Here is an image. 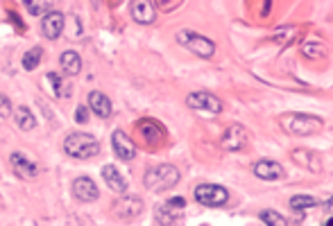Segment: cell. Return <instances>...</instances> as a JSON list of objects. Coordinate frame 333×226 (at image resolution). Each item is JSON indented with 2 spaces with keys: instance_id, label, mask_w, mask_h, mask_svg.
Here are the masks:
<instances>
[{
  "instance_id": "cell-10",
  "label": "cell",
  "mask_w": 333,
  "mask_h": 226,
  "mask_svg": "<svg viewBox=\"0 0 333 226\" xmlns=\"http://www.w3.org/2000/svg\"><path fill=\"white\" fill-rule=\"evenodd\" d=\"M111 145H114V152L120 161H131L136 156V145L129 140V136L123 134V131H114L111 134Z\"/></svg>"
},
{
  "instance_id": "cell-28",
  "label": "cell",
  "mask_w": 333,
  "mask_h": 226,
  "mask_svg": "<svg viewBox=\"0 0 333 226\" xmlns=\"http://www.w3.org/2000/svg\"><path fill=\"white\" fill-rule=\"evenodd\" d=\"M9 113H12V102H9L7 95L0 93V118H7Z\"/></svg>"
},
{
  "instance_id": "cell-26",
  "label": "cell",
  "mask_w": 333,
  "mask_h": 226,
  "mask_svg": "<svg viewBox=\"0 0 333 226\" xmlns=\"http://www.w3.org/2000/svg\"><path fill=\"white\" fill-rule=\"evenodd\" d=\"M301 52L313 59V57H320L322 52H324V48H322V43H317V41H306V43L301 45Z\"/></svg>"
},
{
  "instance_id": "cell-27",
  "label": "cell",
  "mask_w": 333,
  "mask_h": 226,
  "mask_svg": "<svg viewBox=\"0 0 333 226\" xmlns=\"http://www.w3.org/2000/svg\"><path fill=\"white\" fill-rule=\"evenodd\" d=\"M46 80L52 84V95H61V88H63L61 77L57 75V72H48V75H46Z\"/></svg>"
},
{
  "instance_id": "cell-2",
  "label": "cell",
  "mask_w": 333,
  "mask_h": 226,
  "mask_svg": "<svg viewBox=\"0 0 333 226\" xmlns=\"http://www.w3.org/2000/svg\"><path fill=\"white\" fill-rule=\"evenodd\" d=\"M63 152H66L68 156H73V159H77V161H88V159H93V156H98L100 143L93 138L91 134L75 131V134L66 136V140H63Z\"/></svg>"
},
{
  "instance_id": "cell-11",
  "label": "cell",
  "mask_w": 333,
  "mask_h": 226,
  "mask_svg": "<svg viewBox=\"0 0 333 226\" xmlns=\"http://www.w3.org/2000/svg\"><path fill=\"white\" fill-rule=\"evenodd\" d=\"M73 194H75V199H79V202H95V199L100 197V190L93 183V179L79 177V179H75V183H73Z\"/></svg>"
},
{
  "instance_id": "cell-16",
  "label": "cell",
  "mask_w": 333,
  "mask_h": 226,
  "mask_svg": "<svg viewBox=\"0 0 333 226\" xmlns=\"http://www.w3.org/2000/svg\"><path fill=\"white\" fill-rule=\"evenodd\" d=\"M102 179L107 181V186L111 188L114 192H125L127 190V179L116 170L114 165H104L102 167Z\"/></svg>"
},
{
  "instance_id": "cell-9",
  "label": "cell",
  "mask_w": 333,
  "mask_h": 226,
  "mask_svg": "<svg viewBox=\"0 0 333 226\" xmlns=\"http://www.w3.org/2000/svg\"><path fill=\"white\" fill-rule=\"evenodd\" d=\"M63 28H66V16H63L61 12H48L43 20H41V32L50 41L59 39L63 34Z\"/></svg>"
},
{
  "instance_id": "cell-4",
  "label": "cell",
  "mask_w": 333,
  "mask_h": 226,
  "mask_svg": "<svg viewBox=\"0 0 333 226\" xmlns=\"http://www.w3.org/2000/svg\"><path fill=\"white\" fill-rule=\"evenodd\" d=\"M177 43L184 45L186 50H190L193 55L202 57V59H211L215 55V43L206 36L197 34V32H190V30H182L177 34Z\"/></svg>"
},
{
  "instance_id": "cell-20",
  "label": "cell",
  "mask_w": 333,
  "mask_h": 226,
  "mask_svg": "<svg viewBox=\"0 0 333 226\" xmlns=\"http://www.w3.org/2000/svg\"><path fill=\"white\" fill-rule=\"evenodd\" d=\"M120 217H136V215L143 210V204L139 197H125L118 202V206H116Z\"/></svg>"
},
{
  "instance_id": "cell-21",
  "label": "cell",
  "mask_w": 333,
  "mask_h": 226,
  "mask_svg": "<svg viewBox=\"0 0 333 226\" xmlns=\"http://www.w3.org/2000/svg\"><path fill=\"white\" fill-rule=\"evenodd\" d=\"M14 118H16V124H18L23 131H30V129L36 127V118L32 115V111L28 107H18V109H16Z\"/></svg>"
},
{
  "instance_id": "cell-5",
  "label": "cell",
  "mask_w": 333,
  "mask_h": 226,
  "mask_svg": "<svg viewBox=\"0 0 333 226\" xmlns=\"http://www.w3.org/2000/svg\"><path fill=\"white\" fill-rule=\"evenodd\" d=\"M195 199H197L202 206L218 208L229 202V192H227V188L215 186V183H199V186L195 188Z\"/></svg>"
},
{
  "instance_id": "cell-24",
  "label": "cell",
  "mask_w": 333,
  "mask_h": 226,
  "mask_svg": "<svg viewBox=\"0 0 333 226\" xmlns=\"http://www.w3.org/2000/svg\"><path fill=\"white\" fill-rule=\"evenodd\" d=\"M41 55H43V50L41 48H30L28 52H25L23 55V68L25 70H34V68L41 64Z\"/></svg>"
},
{
  "instance_id": "cell-22",
  "label": "cell",
  "mask_w": 333,
  "mask_h": 226,
  "mask_svg": "<svg viewBox=\"0 0 333 226\" xmlns=\"http://www.w3.org/2000/svg\"><path fill=\"white\" fill-rule=\"evenodd\" d=\"M25 9L32 14V16H41V14H48L52 7V0H23Z\"/></svg>"
},
{
  "instance_id": "cell-19",
  "label": "cell",
  "mask_w": 333,
  "mask_h": 226,
  "mask_svg": "<svg viewBox=\"0 0 333 226\" xmlns=\"http://www.w3.org/2000/svg\"><path fill=\"white\" fill-rule=\"evenodd\" d=\"M59 64H61V70L66 72V75L75 77L77 72L82 70V57H79L75 50H66V52H63V55H61Z\"/></svg>"
},
{
  "instance_id": "cell-8",
  "label": "cell",
  "mask_w": 333,
  "mask_h": 226,
  "mask_svg": "<svg viewBox=\"0 0 333 226\" xmlns=\"http://www.w3.org/2000/svg\"><path fill=\"white\" fill-rule=\"evenodd\" d=\"M9 163H12V170L25 181H32V179L39 177V165L34 161H30L25 154H20V152H14L9 156Z\"/></svg>"
},
{
  "instance_id": "cell-17",
  "label": "cell",
  "mask_w": 333,
  "mask_h": 226,
  "mask_svg": "<svg viewBox=\"0 0 333 226\" xmlns=\"http://www.w3.org/2000/svg\"><path fill=\"white\" fill-rule=\"evenodd\" d=\"M293 161L299 163V165H304L306 170H310V172H320L322 170L320 156L313 154V152H308V149H295L293 152Z\"/></svg>"
},
{
  "instance_id": "cell-25",
  "label": "cell",
  "mask_w": 333,
  "mask_h": 226,
  "mask_svg": "<svg viewBox=\"0 0 333 226\" xmlns=\"http://www.w3.org/2000/svg\"><path fill=\"white\" fill-rule=\"evenodd\" d=\"M261 219H263L265 224H270V226H285V224H288V219L281 217V215H279L277 210H263V213H261Z\"/></svg>"
},
{
  "instance_id": "cell-29",
  "label": "cell",
  "mask_w": 333,
  "mask_h": 226,
  "mask_svg": "<svg viewBox=\"0 0 333 226\" xmlns=\"http://www.w3.org/2000/svg\"><path fill=\"white\" fill-rule=\"evenodd\" d=\"M75 120L79 124H84L88 120V107H77L75 109Z\"/></svg>"
},
{
  "instance_id": "cell-23",
  "label": "cell",
  "mask_w": 333,
  "mask_h": 226,
  "mask_svg": "<svg viewBox=\"0 0 333 226\" xmlns=\"http://www.w3.org/2000/svg\"><path fill=\"white\" fill-rule=\"evenodd\" d=\"M313 206H317V199L310 197V194H295L290 199V208L297 210V213H304L306 208H313Z\"/></svg>"
},
{
  "instance_id": "cell-15",
  "label": "cell",
  "mask_w": 333,
  "mask_h": 226,
  "mask_svg": "<svg viewBox=\"0 0 333 226\" xmlns=\"http://www.w3.org/2000/svg\"><path fill=\"white\" fill-rule=\"evenodd\" d=\"M131 18L141 25H150L154 20V7L150 0H134L131 3Z\"/></svg>"
},
{
  "instance_id": "cell-1",
  "label": "cell",
  "mask_w": 333,
  "mask_h": 226,
  "mask_svg": "<svg viewBox=\"0 0 333 226\" xmlns=\"http://www.w3.org/2000/svg\"><path fill=\"white\" fill-rule=\"evenodd\" d=\"M279 124L290 136H313L324 127V122L320 118L308 115V113H283L279 118Z\"/></svg>"
},
{
  "instance_id": "cell-14",
  "label": "cell",
  "mask_w": 333,
  "mask_h": 226,
  "mask_svg": "<svg viewBox=\"0 0 333 226\" xmlns=\"http://www.w3.org/2000/svg\"><path fill=\"white\" fill-rule=\"evenodd\" d=\"M254 174L258 179H265V181H277V179H283L285 172L277 161H258L254 165Z\"/></svg>"
},
{
  "instance_id": "cell-7",
  "label": "cell",
  "mask_w": 333,
  "mask_h": 226,
  "mask_svg": "<svg viewBox=\"0 0 333 226\" xmlns=\"http://www.w3.org/2000/svg\"><path fill=\"white\" fill-rule=\"evenodd\" d=\"M186 104L195 111H206V113H220L222 111V99L211 95V93H190L186 97Z\"/></svg>"
},
{
  "instance_id": "cell-18",
  "label": "cell",
  "mask_w": 333,
  "mask_h": 226,
  "mask_svg": "<svg viewBox=\"0 0 333 226\" xmlns=\"http://www.w3.org/2000/svg\"><path fill=\"white\" fill-rule=\"evenodd\" d=\"M139 131H141L143 138H145L150 145H159L163 140V129L159 127L157 122H152V120H141V122H139Z\"/></svg>"
},
{
  "instance_id": "cell-13",
  "label": "cell",
  "mask_w": 333,
  "mask_h": 226,
  "mask_svg": "<svg viewBox=\"0 0 333 226\" xmlns=\"http://www.w3.org/2000/svg\"><path fill=\"white\" fill-rule=\"evenodd\" d=\"M86 102H88V111H93L95 115H100V118H109V115L114 113L111 99L104 95V93H100V91H91V93H88Z\"/></svg>"
},
{
  "instance_id": "cell-12",
  "label": "cell",
  "mask_w": 333,
  "mask_h": 226,
  "mask_svg": "<svg viewBox=\"0 0 333 226\" xmlns=\"http://www.w3.org/2000/svg\"><path fill=\"white\" fill-rule=\"evenodd\" d=\"M247 131L240 127V124H231L229 129L225 131V138H222V147L229 152H238L247 145Z\"/></svg>"
},
{
  "instance_id": "cell-6",
  "label": "cell",
  "mask_w": 333,
  "mask_h": 226,
  "mask_svg": "<svg viewBox=\"0 0 333 226\" xmlns=\"http://www.w3.org/2000/svg\"><path fill=\"white\" fill-rule=\"evenodd\" d=\"M184 208H186V199L184 197H172L166 204L157 206L154 219L157 224H179L184 217Z\"/></svg>"
},
{
  "instance_id": "cell-3",
  "label": "cell",
  "mask_w": 333,
  "mask_h": 226,
  "mask_svg": "<svg viewBox=\"0 0 333 226\" xmlns=\"http://www.w3.org/2000/svg\"><path fill=\"white\" fill-rule=\"evenodd\" d=\"M143 183L150 192H166L179 183V170L174 165H157L150 167L143 177Z\"/></svg>"
}]
</instances>
